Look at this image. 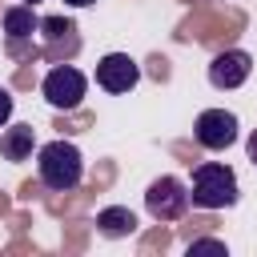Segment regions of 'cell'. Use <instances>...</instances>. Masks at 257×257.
Segmentation results:
<instances>
[{"label": "cell", "instance_id": "2", "mask_svg": "<svg viewBox=\"0 0 257 257\" xmlns=\"http://www.w3.org/2000/svg\"><path fill=\"white\" fill-rule=\"evenodd\" d=\"M241 197L237 189V173L221 161H205L193 169V181H189V205L197 209H233Z\"/></svg>", "mask_w": 257, "mask_h": 257}, {"label": "cell", "instance_id": "14", "mask_svg": "<svg viewBox=\"0 0 257 257\" xmlns=\"http://www.w3.org/2000/svg\"><path fill=\"white\" fill-rule=\"evenodd\" d=\"M245 153H249V161H253V165H257V128H253V133H249V141H245Z\"/></svg>", "mask_w": 257, "mask_h": 257}, {"label": "cell", "instance_id": "12", "mask_svg": "<svg viewBox=\"0 0 257 257\" xmlns=\"http://www.w3.org/2000/svg\"><path fill=\"white\" fill-rule=\"evenodd\" d=\"M185 249H189V257H205V253H209V257H225V253H229L225 241H217V237H197V241H189Z\"/></svg>", "mask_w": 257, "mask_h": 257}, {"label": "cell", "instance_id": "11", "mask_svg": "<svg viewBox=\"0 0 257 257\" xmlns=\"http://www.w3.org/2000/svg\"><path fill=\"white\" fill-rule=\"evenodd\" d=\"M0 24H4V36H8V40H32V36L40 32V16H36L32 4H12V8H4Z\"/></svg>", "mask_w": 257, "mask_h": 257}, {"label": "cell", "instance_id": "9", "mask_svg": "<svg viewBox=\"0 0 257 257\" xmlns=\"http://www.w3.org/2000/svg\"><path fill=\"white\" fill-rule=\"evenodd\" d=\"M96 233L104 241H120V237H133L137 233V213L128 205H104L96 213Z\"/></svg>", "mask_w": 257, "mask_h": 257}, {"label": "cell", "instance_id": "10", "mask_svg": "<svg viewBox=\"0 0 257 257\" xmlns=\"http://www.w3.org/2000/svg\"><path fill=\"white\" fill-rule=\"evenodd\" d=\"M32 153H36V128L32 124H8L4 133H0V157L4 161H32Z\"/></svg>", "mask_w": 257, "mask_h": 257}, {"label": "cell", "instance_id": "7", "mask_svg": "<svg viewBox=\"0 0 257 257\" xmlns=\"http://www.w3.org/2000/svg\"><path fill=\"white\" fill-rule=\"evenodd\" d=\"M40 36H44V48L40 52L52 64H60V60H68V56L80 52V36H76V24L68 16H44L40 20Z\"/></svg>", "mask_w": 257, "mask_h": 257}, {"label": "cell", "instance_id": "4", "mask_svg": "<svg viewBox=\"0 0 257 257\" xmlns=\"http://www.w3.org/2000/svg\"><path fill=\"white\" fill-rule=\"evenodd\" d=\"M145 209L153 221H181L189 213V185L181 177H157L145 189Z\"/></svg>", "mask_w": 257, "mask_h": 257}, {"label": "cell", "instance_id": "16", "mask_svg": "<svg viewBox=\"0 0 257 257\" xmlns=\"http://www.w3.org/2000/svg\"><path fill=\"white\" fill-rule=\"evenodd\" d=\"M24 4H32V8H36V4H40V0H24Z\"/></svg>", "mask_w": 257, "mask_h": 257}, {"label": "cell", "instance_id": "5", "mask_svg": "<svg viewBox=\"0 0 257 257\" xmlns=\"http://www.w3.org/2000/svg\"><path fill=\"white\" fill-rule=\"evenodd\" d=\"M193 137H197L201 149L221 153V149L237 145V137H241V120H237V112H229V108H205V112L197 116V124H193Z\"/></svg>", "mask_w": 257, "mask_h": 257}, {"label": "cell", "instance_id": "1", "mask_svg": "<svg viewBox=\"0 0 257 257\" xmlns=\"http://www.w3.org/2000/svg\"><path fill=\"white\" fill-rule=\"evenodd\" d=\"M36 177L52 193H72L84 181V153L72 141H48L36 149Z\"/></svg>", "mask_w": 257, "mask_h": 257}, {"label": "cell", "instance_id": "8", "mask_svg": "<svg viewBox=\"0 0 257 257\" xmlns=\"http://www.w3.org/2000/svg\"><path fill=\"white\" fill-rule=\"evenodd\" d=\"M253 72V56L245 48H225L209 60V84L213 88H241Z\"/></svg>", "mask_w": 257, "mask_h": 257}, {"label": "cell", "instance_id": "15", "mask_svg": "<svg viewBox=\"0 0 257 257\" xmlns=\"http://www.w3.org/2000/svg\"><path fill=\"white\" fill-rule=\"evenodd\" d=\"M68 8H88V4H96V0H64Z\"/></svg>", "mask_w": 257, "mask_h": 257}, {"label": "cell", "instance_id": "13", "mask_svg": "<svg viewBox=\"0 0 257 257\" xmlns=\"http://www.w3.org/2000/svg\"><path fill=\"white\" fill-rule=\"evenodd\" d=\"M12 104H16V100H12V92L0 84V128L8 124V116H12Z\"/></svg>", "mask_w": 257, "mask_h": 257}, {"label": "cell", "instance_id": "6", "mask_svg": "<svg viewBox=\"0 0 257 257\" xmlns=\"http://www.w3.org/2000/svg\"><path fill=\"white\" fill-rule=\"evenodd\" d=\"M137 80H141V64L128 52H108L96 60V88L120 96V92H133Z\"/></svg>", "mask_w": 257, "mask_h": 257}, {"label": "cell", "instance_id": "3", "mask_svg": "<svg viewBox=\"0 0 257 257\" xmlns=\"http://www.w3.org/2000/svg\"><path fill=\"white\" fill-rule=\"evenodd\" d=\"M40 96H44L56 112H72V108H80V100L88 96V76H84L76 64L60 60V64H52V68L44 72Z\"/></svg>", "mask_w": 257, "mask_h": 257}]
</instances>
